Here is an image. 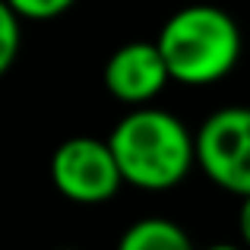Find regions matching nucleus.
<instances>
[{"label":"nucleus","instance_id":"7ed1b4c3","mask_svg":"<svg viewBox=\"0 0 250 250\" xmlns=\"http://www.w3.org/2000/svg\"><path fill=\"white\" fill-rule=\"evenodd\" d=\"M196 168L225 193L250 196V104H225L200 124Z\"/></svg>","mask_w":250,"mask_h":250},{"label":"nucleus","instance_id":"0eeeda50","mask_svg":"<svg viewBox=\"0 0 250 250\" xmlns=\"http://www.w3.org/2000/svg\"><path fill=\"white\" fill-rule=\"evenodd\" d=\"M22 29L25 19L13 6L0 3V73H6L16 63L19 48H22Z\"/></svg>","mask_w":250,"mask_h":250},{"label":"nucleus","instance_id":"9b49d317","mask_svg":"<svg viewBox=\"0 0 250 250\" xmlns=\"http://www.w3.org/2000/svg\"><path fill=\"white\" fill-rule=\"evenodd\" d=\"M54 250H80V247H54Z\"/></svg>","mask_w":250,"mask_h":250},{"label":"nucleus","instance_id":"20e7f679","mask_svg":"<svg viewBox=\"0 0 250 250\" xmlns=\"http://www.w3.org/2000/svg\"><path fill=\"white\" fill-rule=\"evenodd\" d=\"M51 184L63 200L76 206H102L124 187L121 165L108 140L70 136L51 155Z\"/></svg>","mask_w":250,"mask_h":250},{"label":"nucleus","instance_id":"6e6552de","mask_svg":"<svg viewBox=\"0 0 250 250\" xmlns=\"http://www.w3.org/2000/svg\"><path fill=\"white\" fill-rule=\"evenodd\" d=\"M6 6L19 13L25 22H44V19H57L76 6V0H3Z\"/></svg>","mask_w":250,"mask_h":250},{"label":"nucleus","instance_id":"39448f33","mask_svg":"<svg viewBox=\"0 0 250 250\" xmlns=\"http://www.w3.org/2000/svg\"><path fill=\"white\" fill-rule=\"evenodd\" d=\"M104 89L114 102L130 108H149L171 83L168 63L155 42H127L104 61Z\"/></svg>","mask_w":250,"mask_h":250},{"label":"nucleus","instance_id":"1a4fd4ad","mask_svg":"<svg viewBox=\"0 0 250 250\" xmlns=\"http://www.w3.org/2000/svg\"><path fill=\"white\" fill-rule=\"evenodd\" d=\"M238 241L250 250V196H244L238 206Z\"/></svg>","mask_w":250,"mask_h":250},{"label":"nucleus","instance_id":"9d476101","mask_svg":"<svg viewBox=\"0 0 250 250\" xmlns=\"http://www.w3.org/2000/svg\"><path fill=\"white\" fill-rule=\"evenodd\" d=\"M200 250H247V247L241 244V241H215V244H206Z\"/></svg>","mask_w":250,"mask_h":250},{"label":"nucleus","instance_id":"f03ea898","mask_svg":"<svg viewBox=\"0 0 250 250\" xmlns=\"http://www.w3.org/2000/svg\"><path fill=\"white\" fill-rule=\"evenodd\" d=\"M155 44L168 63L171 83L190 89L222 83L238 67L244 48L234 16L215 3H187L171 13Z\"/></svg>","mask_w":250,"mask_h":250},{"label":"nucleus","instance_id":"423d86ee","mask_svg":"<svg viewBox=\"0 0 250 250\" xmlns=\"http://www.w3.org/2000/svg\"><path fill=\"white\" fill-rule=\"evenodd\" d=\"M114 250H200L190 241L187 228L168 215H143L130 222L117 238Z\"/></svg>","mask_w":250,"mask_h":250},{"label":"nucleus","instance_id":"f257e3e1","mask_svg":"<svg viewBox=\"0 0 250 250\" xmlns=\"http://www.w3.org/2000/svg\"><path fill=\"white\" fill-rule=\"evenodd\" d=\"M108 143L121 165L124 184L165 193L196 168V133L165 108H130L111 127Z\"/></svg>","mask_w":250,"mask_h":250}]
</instances>
